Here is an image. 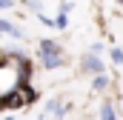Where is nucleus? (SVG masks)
Wrapping results in <instances>:
<instances>
[{
    "instance_id": "nucleus-1",
    "label": "nucleus",
    "mask_w": 123,
    "mask_h": 120,
    "mask_svg": "<svg viewBox=\"0 0 123 120\" xmlns=\"http://www.w3.org/2000/svg\"><path fill=\"white\" fill-rule=\"evenodd\" d=\"M40 49H43V52H40V57H43V66H46V69H55V66H60V63H63L60 46H55L52 40H43V43H40Z\"/></svg>"
},
{
    "instance_id": "nucleus-2",
    "label": "nucleus",
    "mask_w": 123,
    "mask_h": 120,
    "mask_svg": "<svg viewBox=\"0 0 123 120\" xmlns=\"http://www.w3.org/2000/svg\"><path fill=\"white\" fill-rule=\"evenodd\" d=\"M83 69H86V72H97V74H103V66H100V60L94 57V54H86V57H83Z\"/></svg>"
},
{
    "instance_id": "nucleus-3",
    "label": "nucleus",
    "mask_w": 123,
    "mask_h": 120,
    "mask_svg": "<svg viewBox=\"0 0 123 120\" xmlns=\"http://www.w3.org/2000/svg\"><path fill=\"white\" fill-rule=\"evenodd\" d=\"M100 114H103V120H115V109H112V103H109V100L100 106Z\"/></svg>"
},
{
    "instance_id": "nucleus-4",
    "label": "nucleus",
    "mask_w": 123,
    "mask_h": 120,
    "mask_svg": "<svg viewBox=\"0 0 123 120\" xmlns=\"http://www.w3.org/2000/svg\"><path fill=\"white\" fill-rule=\"evenodd\" d=\"M0 31H9V34H14V37H23V31L14 29L12 23H6V20H0Z\"/></svg>"
},
{
    "instance_id": "nucleus-5",
    "label": "nucleus",
    "mask_w": 123,
    "mask_h": 120,
    "mask_svg": "<svg viewBox=\"0 0 123 120\" xmlns=\"http://www.w3.org/2000/svg\"><path fill=\"white\" fill-rule=\"evenodd\" d=\"M112 60H115V63H123V52L120 49H112Z\"/></svg>"
},
{
    "instance_id": "nucleus-6",
    "label": "nucleus",
    "mask_w": 123,
    "mask_h": 120,
    "mask_svg": "<svg viewBox=\"0 0 123 120\" xmlns=\"http://www.w3.org/2000/svg\"><path fill=\"white\" fill-rule=\"evenodd\" d=\"M106 83H109V80H106V77H103V74H100V77H94V89H103V86H106Z\"/></svg>"
},
{
    "instance_id": "nucleus-7",
    "label": "nucleus",
    "mask_w": 123,
    "mask_h": 120,
    "mask_svg": "<svg viewBox=\"0 0 123 120\" xmlns=\"http://www.w3.org/2000/svg\"><path fill=\"white\" fill-rule=\"evenodd\" d=\"M9 6H12V0H0V12H3V9H9Z\"/></svg>"
},
{
    "instance_id": "nucleus-8",
    "label": "nucleus",
    "mask_w": 123,
    "mask_h": 120,
    "mask_svg": "<svg viewBox=\"0 0 123 120\" xmlns=\"http://www.w3.org/2000/svg\"><path fill=\"white\" fill-rule=\"evenodd\" d=\"M117 3H123V0H117Z\"/></svg>"
},
{
    "instance_id": "nucleus-9",
    "label": "nucleus",
    "mask_w": 123,
    "mask_h": 120,
    "mask_svg": "<svg viewBox=\"0 0 123 120\" xmlns=\"http://www.w3.org/2000/svg\"><path fill=\"white\" fill-rule=\"evenodd\" d=\"M6 120H12V117H6Z\"/></svg>"
}]
</instances>
